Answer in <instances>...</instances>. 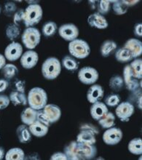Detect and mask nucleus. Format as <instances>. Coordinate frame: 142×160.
Here are the masks:
<instances>
[{
    "instance_id": "1",
    "label": "nucleus",
    "mask_w": 142,
    "mask_h": 160,
    "mask_svg": "<svg viewBox=\"0 0 142 160\" xmlns=\"http://www.w3.org/2000/svg\"><path fill=\"white\" fill-rule=\"evenodd\" d=\"M48 94L44 89L34 88L28 92L27 101L29 107L37 111L43 109L48 104Z\"/></svg>"
},
{
    "instance_id": "2",
    "label": "nucleus",
    "mask_w": 142,
    "mask_h": 160,
    "mask_svg": "<svg viewBox=\"0 0 142 160\" xmlns=\"http://www.w3.org/2000/svg\"><path fill=\"white\" fill-rule=\"evenodd\" d=\"M61 72V63L57 58L49 57L42 66V74L48 80L55 79Z\"/></svg>"
},
{
    "instance_id": "3",
    "label": "nucleus",
    "mask_w": 142,
    "mask_h": 160,
    "mask_svg": "<svg viewBox=\"0 0 142 160\" xmlns=\"http://www.w3.org/2000/svg\"><path fill=\"white\" fill-rule=\"evenodd\" d=\"M43 10L39 4H29L24 10L23 23L26 28L34 27L43 18Z\"/></svg>"
},
{
    "instance_id": "4",
    "label": "nucleus",
    "mask_w": 142,
    "mask_h": 160,
    "mask_svg": "<svg viewBox=\"0 0 142 160\" xmlns=\"http://www.w3.org/2000/svg\"><path fill=\"white\" fill-rule=\"evenodd\" d=\"M68 49L70 55L76 59L86 58L90 53L89 44L82 39H76L70 42Z\"/></svg>"
},
{
    "instance_id": "5",
    "label": "nucleus",
    "mask_w": 142,
    "mask_h": 160,
    "mask_svg": "<svg viewBox=\"0 0 142 160\" xmlns=\"http://www.w3.org/2000/svg\"><path fill=\"white\" fill-rule=\"evenodd\" d=\"M41 40L40 32L37 28H26L21 36L23 45L28 50H33L38 45Z\"/></svg>"
},
{
    "instance_id": "6",
    "label": "nucleus",
    "mask_w": 142,
    "mask_h": 160,
    "mask_svg": "<svg viewBox=\"0 0 142 160\" xmlns=\"http://www.w3.org/2000/svg\"><path fill=\"white\" fill-rule=\"evenodd\" d=\"M99 78V74L95 68L90 66H85L80 68L78 72L79 82L87 85L94 84Z\"/></svg>"
},
{
    "instance_id": "7",
    "label": "nucleus",
    "mask_w": 142,
    "mask_h": 160,
    "mask_svg": "<svg viewBox=\"0 0 142 160\" xmlns=\"http://www.w3.org/2000/svg\"><path fill=\"white\" fill-rule=\"evenodd\" d=\"M123 132L121 129L112 127L106 130L103 134V141L106 145L114 146L118 144L122 141Z\"/></svg>"
},
{
    "instance_id": "8",
    "label": "nucleus",
    "mask_w": 142,
    "mask_h": 160,
    "mask_svg": "<svg viewBox=\"0 0 142 160\" xmlns=\"http://www.w3.org/2000/svg\"><path fill=\"white\" fill-rule=\"evenodd\" d=\"M135 112V107L130 102L125 101L119 103L115 109L117 117L120 119V121L126 122L129 121L130 117Z\"/></svg>"
},
{
    "instance_id": "9",
    "label": "nucleus",
    "mask_w": 142,
    "mask_h": 160,
    "mask_svg": "<svg viewBox=\"0 0 142 160\" xmlns=\"http://www.w3.org/2000/svg\"><path fill=\"white\" fill-rule=\"evenodd\" d=\"M58 34L64 40L70 42L77 39L79 36V29L74 24L66 23L60 26Z\"/></svg>"
},
{
    "instance_id": "10",
    "label": "nucleus",
    "mask_w": 142,
    "mask_h": 160,
    "mask_svg": "<svg viewBox=\"0 0 142 160\" xmlns=\"http://www.w3.org/2000/svg\"><path fill=\"white\" fill-rule=\"evenodd\" d=\"M77 151L79 160L93 159L97 155V148L95 145H88L77 142Z\"/></svg>"
},
{
    "instance_id": "11",
    "label": "nucleus",
    "mask_w": 142,
    "mask_h": 160,
    "mask_svg": "<svg viewBox=\"0 0 142 160\" xmlns=\"http://www.w3.org/2000/svg\"><path fill=\"white\" fill-rule=\"evenodd\" d=\"M23 55V47L18 42H12L4 50V57L10 61H15Z\"/></svg>"
},
{
    "instance_id": "12",
    "label": "nucleus",
    "mask_w": 142,
    "mask_h": 160,
    "mask_svg": "<svg viewBox=\"0 0 142 160\" xmlns=\"http://www.w3.org/2000/svg\"><path fill=\"white\" fill-rule=\"evenodd\" d=\"M20 59L22 67L25 69H31L38 63L39 55L33 50H28L23 53Z\"/></svg>"
},
{
    "instance_id": "13",
    "label": "nucleus",
    "mask_w": 142,
    "mask_h": 160,
    "mask_svg": "<svg viewBox=\"0 0 142 160\" xmlns=\"http://www.w3.org/2000/svg\"><path fill=\"white\" fill-rule=\"evenodd\" d=\"M88 23L90 27L97 29H106L109 26L106 18L97 12L93 13L88 17Z\"/></svg>"
},
{
    "instance_id": "14",
    "label": "nucleus",
    "mask_w": 142,
    "mask_h": 160,
    "mask_svg": "<svg viewBox=\"0 0 142 160\" xmlns=\"http://www.w3.org/2000/svg\"><path fill=\"white\" fill-rule=\"evenodd\" d=\"M43 112L48 117L50 124L57 122L61 117V110L58 106L55 104H47L43 108Z\"/></svg>"
},
{
    "instance_id": "15",
    "label": "nucleus",
    "mask_w": 142,
    "mask_h": 160,
    "mask_svg": "<svg viewBox=\"0 0 142 160\" xmlns=\"http://www.w3.org/2000/svg\"><path fill=\"white\" fill-rule=\"evenodd\" d=\"M104 95V90L100 84H92L88 89L87 92V99L90 103H95L101 101Z\"/></svg>"
},
{
    "instance_id": "16",
    "label": "nucleus",
    "mask_w": 142,
    "mask_h": 160,
    "mask_svg": "<svg viewBox=\"0 0 142 160\" xmlns=\"http://www.w3.org/2000/svg\"><path fill=\"white\" fill-rule=\"evenodd\" d=\"M123 48L131 52L134 59L138 58L142 54V42L139 39L131 38L127 40Z\"/></svg>"
},
{
    "instance_id": "17",
    "label": "nucleus",
    "mask_w": 142,
    "mask_h": 160,
    "mask_svg": "<svg viewBox=\"0 0 142 160\" xmlns=\"http://www.w3.org/2000/svg\"><path fill=\"white\" fill-rule=\"evenodd\" d=\"M90 116L94 119L99 121L109 112L107 106L101 101L93 103L90 107Z\"/></svg>"
},
{
    "instance_id": "18",
    "label": "nucleus",
    "mask_w": 142,
    "mask_h": 160,
    "mask_svg": "<svg viewBox=\"0 0 142 160\" xmlns=\"http://www.w3.org/2000/svg\"><path fill=\"white\" fill-rule=\"evenodd\" d=\"M28 128H29L32 135L37 138L45 136L48 134L49 130V127L45 125V124L42 123L37 119L34 122H33L32 124H30L28 126Z\"/></svg>"
},
{
    "instance_id": "19",
    "label": "nucleus",
    "mask_w": 142,
    "mask_h": 160,
    "mask_svg": "<svg viewBox=\"0 0 142 160\" xmlns=\"http://www.w3.org/2000/svg\"><path fill=\"white\" fill-rule=\"evenodd\" d=\"M37 111L32 108H26L21 114V119L23 124L29 126L37 120Z\"/></svg>"
},
{
    "instance_id": "20",
    "label": "nucleus",
    "mask_w": 142,
    "mask_h": 160,
    "mask_svg": "<svg viewBox=\"0 0 142 160\" xmlns=\"http://www.w3.org/2000/svg\"><path fill=\"white\" fill-rule=\"evenodd\" d=\"M16 135L21 143H28L32 140V133L30 132L29 128L24 124L18 127Z\"/></svg>"
},
{
    "instance_id": "21",
    "label": "nucleus",
    "mask_w": 142,
    "mask_h": 160,
    "mask_svg": "<svg viewBox=\"0 0 142 160\" xmlns=\"http://www.w3.org/2000/svg\"><path fill=\"white\" fill-rule=\"evenodd\" d=\"M77 142L88 145H94L96 143L95 135L91 132L86 130H80V132L77 137Z\"/></svg>"
},
{
    "instance_id": "22",
    "label": "nucleus",
    "mask_w": 142,
    "mask_h": 160,
    "mask_svg": "<svg viewBox=\"0 0 142 160\" xmlns=\"http://www.w3.org/2000/svg\"><path fill=\"white\" fill-rule=\"evenodd\" d=\"M117 44L112 40H106L104 42L100 48V52L104 58H108L117 50Z\"/></svg>"
},
{
    "instance_id": "23",
    "label": "nucleus",
    "mask_w": 142,
    "mask_h": 160,
    "mask_svg": "<svg viewBox=\"0 0 142 160\" xmlns=\"http://www.w3.org/2000/svg\"><path fill=\"white\" fill-rule=\"evenodd\" d=\"M10 100L13 104L17 106H26L28 104L27 97L24 92H20L18 91H13L10 94Z\"/></svg>"
},
{
    "instance_id": "24",
    "label": "nucleus",
    "mask_w": 142,
    "mask_h": 160,
    "mask_svg": "<svg viewBox=\"0 0 142 160\" xmlns=\"http://www.w3.org/2000/svg\"><path fill=\"white\" fill-rule=\"evenodd\" d=\"M115 59L119 63H125L130 62L134 59L131 52L125 48L118 49L115 52Z\"/></svg>"
},
{
    "instance_id": "25",
    "label": "nucleus",
    "mask_w": 142,
    "mask_h": 160,
    "mask_svg": "<svg viewBox=\"0 0 142 160\" xmlns=\"http://www.w3.org/2000/svg\"><path fill=\"white\" fill-rule=\"evenodd\" d=\"M77 141H72L69 143H68L64 147L63 152L67 157L68 160H79L77 156Z\"/></svg>"
},
{
    "instance_id": "26",
    "label": "nucleus",
    "mask_w": 142,
    "mask_h": 160,
    "mask_svg": "<svg viewBox=\"0 0 142 160\" xmlns=\"http://www.w3.org/2000/svg\"><path fill=\"white\" fill-rule=\"evenodd\" d=\"M4 158L6 160H23L26 158V155L21 148H13L8 151Z\"/></svg>"
},
{
    "instance_id": "27",
    "label": "nucleus",
    "mask_w": 142,
    "mask_h": 160,
    "mask_svg": "<svg viewBox=\"0 0 142 160\" xmlns=\"http://www.w3.org/2000/svg\"><path fill=\"white\" fill-rule=\"evenodd\" d=\"M61 65L66 68V70L70 72H74L79 68V62L76 58L70 55H66L62 59Z\"/></svg>"
},
{
    "instance_id": "28",
    "label": "nucleus",
    "mask_w": 142,
    "mask_h": 160,
    "mask_svg": "<svg viewBox=\"0 0 142 160\" xmlns=\"http://www.w3.org/2000/svg\"><path fill=\"white\" fill-rule=\"evenodd\" d=\"M98 122L102 128L109 129L115 125V116L112 112H108L107 114L104 115Z\"/></svg>"
},
{
    "instance_id": "29",
    "label": "nucleus",
    "mask_w": 142,
    "mask_h": 160,
    "mask_svg": "<svg viewBox=\"0 0 142 160\" xmlns=\"http://www.w3.org/2000/svg\"><path fill=\"white\" fill-rule=\"evenodd\" d=\"M128 151L133 154L141 155L142 154V140L141 138H136L129 142L128 146Z\"/></svg>"
},
{
    "instance_id": "30",
    "label": "nucleus",
    "mask_w": 142,
    "mask_h": 160,
    "mask_svg": "<svg viewBox=\"0 0 142 160\" xmlns=\"http://www.w3.org/2000/svg\"><path fill=\"white\" fill-rule=\"evenodd\" d=\"M21 34V28L18 26L15 25L14 23H10L7 26L5 29V34L9 40L14 42L19 37Z\"/></svg>"
},
{
    "instance_id": "31",
    "label": "nucleus",
    "mask_w": 142,
    "mask_h": 160,
    "mask_svg": "<svg viewBox=\"0 0 142 160\" xmlns=\"http://www.w3.org/2000/svg\"><path fill=\"white\" fill-rule=\"evenodd\" d=\"M133 76L137 79H141L142 78V60L141 58H135L130 64Z\"/></svg>"
},
{
    "instance_id": "32",
    "label": "nucleus",
    "mask_w": 142,
    "mask_h": 160,
    "mask_svg": "<svg viewBox=\"0 0 142 160\" xmlns=\"http://www.w3.org/2000/svg\"><path fill=\"white\" fill-rule=\"evenodd\" d=\"M109 88L112 89L114 92H119L123 88L124 85V80L123 78L119 75H114L112 78L109 79Z\"/></svg>"
},
{
    "instance_id": "33",
    "label": "nucleus",
    "mask_w": 142,
    "mask_h": 160,
    "mask_svg": "<svg viewBox=\"0 0 142 160\" xmlns=\"http://www.w3.org/2000/svg\"><path fill=\"white\" fill-rule=\"evenodd\" d=\"M2 72L4 78L6 79H11L16 76V74L18 73V69L14 64L8 63L4 66Z\"/></svg>"
},
{
    "instance_id": "34",
    "label": "nucleus",
    "mask_w": 142,
    "mask_h": 160,
    "mask_svg": "<svg viewBox=\"0 0 142 160\" xmlns=\"http://www.w3.org/2000/svg\"><path fill=\"white\" fill-rule=\"evenodd\" d=\"M58 30L56 23L53 21H48L43 26V34L46 37H50L54 35Z\"/></svg>"
},
{
    "instance_id": "35",
    "label": "nucleus",
    "mask_w": 142,
    "mask_h": 160,
    "mask_svg": "<svg viewBox=\"0 0 142 160\" xmlns=\"http://www.w3.org/2000/svg\"><path fill=\"white\" fill-rule=\"evenodd\" d=\"M110 3H113L112 10L117 15L125 14L128 12V8L123 3L122 1H109Z\"/></svg>"
},
{
    "instance_id": "36",
    "label": "nucleus",
    "mask_w": 142,
    "mask_h": 160,
    "mask_svg": "<svg viewBox=\"0 0 142 160\" xmlns=\"http://www.w3.org/2000/svg\"><path fill=\"white\" fill-rule=\"evenodd\" d=\"M98 4L96 5L97 12L102 15L107 14L109 12L111 8V3L109 1H106V0H101V1L97 2Z\"/></svg>"
},
{
    "instance_id": "37",
    "label": "nucleus",
    "mask_w": 142,
    "mask_h": 160,
    "mask_svg": "<svg viewBox=\"0 0 142 160\" xmlns=\"http://www.w3.org/2000/svg\"><path fill=\"white\" fill-rule=\"evenodd\" d=\"M120 96L117 93H112L107 95L105 98V103L106 106H110V107H114L117 106L120 103Z\"/></svg>"
},
{
    "instance_id": "38",
    "label": "nucleus",
    "mask_w": 142,
    "mask_h": 160,
    "mask_svg": "<svg viewBox=\"0 0 142 160\" xmlns=\"http://www.w3.org/2000/svg\"><path fill=\"white\" fill-rule=\"evenodd\" d=\"M134 79L136 78H134V76H133V72L130 65L129 64L126 65L123 69V80L125 85L133 81Z\"/></svg>"
},
{
    "instance_id": "39",
    "label": "nucleus",
    "mask_w": 142,
    "mask_h": 160,
    "mask_svg": "<svg viewBox=\"0 0 142 160\" xmlns=\"http://www.w3.org/2000/svg\"><path fill=\"white\" fill-rule=\"evenodd\" d=\"M17 11V6L14 2H8L4 4V14L8 15V16H11V15H13V13L15 14V12Z\"/></svg>"
},
{
    "instance_id": "40",
    "label": "nucleus",
    "mask_w": 142,
    "mask_h": 160,
    "mask_svg": "<svg viewBox=\"0 0 142 160\" xmlns=\"http://www.w3.org/2000/svg\"><path fill=\"white\" fill-rule=\"evenodd\" d=\"M24 19V10L23 9H19L18 10H17L15 12V14L13 15V23L15 25L18 26L20 23L23 22Z\"/></svg>"
},
{
    "instance_id": "41",
    "label": "nucleus",
    "mask_w": 142,
    "mask_h": 160,
    "mask_svg": "<svg viewBox=\"0 0 142 160\" xmlns=\"http://www.w3.org/2000/svg\"><path fill=\"white\" fill-rule=\"evenodd\" d=\"M79 130H86V131H89V132H91L92 133H94V135H98L99 133V130L98 129L97 127H95V125L92 124H84L83 125L80 126L79 128Z\"/></svg>"
},
{
    "instance_id": "42",
    "label": "nucleus",
    "mask_w": 142,
    "mask_h": 160,
    "mask_svg": "<svg viewBox=\"0 0 142 160\" xmlns=\"http://www.w3.org/2000/svg\"><path fill=\"white\" fill-rule=\"evenodd\" d=\"M141 84H139V79H134L133 81H131L129 83L125 84V88L127 89L128 90H129L130 92H134V91H136L137 90H139V87H140Z\"/></svg>"
},
{
    "instance_id": "43",
    "label": "nucleus",
    "mask_w": 142,
    "mask_h": 160,
    "mask_svg": "<svg viewBox=\"0 0 142 160\" xmlns=\"http://www.w3.org/2000/svg\"><path fill=\"white\" fill-rule=\"evenodd\" d=\"M37 119L38 121L41 122L42 123L45 124V125H47L48 127L50 126V122H49V120L48 119V117H46V115L45 113H44L43 110H39L37 111Z\"/></svg>"
},
{
    "instance_id": "44",
    "label": "nucleus",
    "mask_w": 142,
    "mask_h": 160,
    "mask_svg": "<svg viewBox=\"0 0 142 160\" xmlns=\"http://www.w3.org/2000/svg\"><path fill=\"white\" fill-rule=\"evenodd\" d=\"M10 98L5 95H0V110L4 109L10 105Z\"/></svg>"
},
{
    "instance_id": "45",
    "label": "nucleus",
    "mask_w": 142,
    "mask_h": 160,
    "mask_svg": "<svg viewBox=\"0 0 142 160\" xmlns=\"http://www.w3.org/2000/svg\"><path fill=\"white\" fill-rule=\"evenodd\" d=\"M14 88L15 89V91L25 93V90H26L25 82L22 81V80H20V79H17L16 81L14 82Z\"/></svg>"
},
{
    "instance_id": "46",
    "label": "nucleus",
    "mask_w": 142,
    "mask_h": 160,
    "mask_svg": "<svg viewBox=\"0 0 142 160\" xmlns=\"http://www.w3.org/2000/svg\"><path fill=\"white\" fill-rule=\"evenodd\" d=\"M51 160H68L67 157L64 152H56L53 154L50 157Z\"/></svg>"
},
{
    "instance_id": "47",
    "label": "nucleus",
    "mask_w": 142,
    "mask_h": 160,
    "mask_svg": "<svg viewBox=\"0 0 142 160\" xmlns=\"http://www.w3.org/2000/svg\"><path fill=\"white\" fill-rule=\"evenodd\" d=\"M134 34L136 37H142V24L140 23H136L134 26Z\"/></svg>"
},
{
    "instance_id": "48",
    "label": "nucleus",
    "mask_w": 142,
    "mask_h": 160,
    "mask_svg": "<svg viewBox=\"0 0 142 160\" xmlns=\"http://www.w3.org/2000/svg\"><path fill=\"white\" fill-rule=\"evenodd\" d=\"M9 87V82L6 79H0V93L4 92Z\"/></svg>"
},
{
    "instance_id": "49",
    "label": "nucleus",
    "mask_w": 142,
    "mask_h": 160,
    "mask_svg": "<svg viewBox=\"0 0 142 160\" xmlns=\"http://www.w3.org/2000/svg\"><path fill=\"white\" fill-rule=\"evenodd\" d=\"M122 2H123V3L125 4V5L128 8H130V7H133V6L136 5L137 3H139V0H135V1L134 0H128V1H125V0H123V1H122Z\"/></svg>"
},
{
    "instance_id": "50",
    "label": "nucleus",
    "mask_w": 142,
    "mask_h": 160,
    "mask_svg": "<svg viewBox=\"0 0 142 160\" xmlns=\"http://www.w3.org/2000/svg\"><path fill=\"white\" fill-rule=\"evenodd\" d=\"M6 65V58L4 55L0 54V70H2L4 66Z\"/></svg>"
},
{
    "instance_id": "51",
    "label": "nucleus",
    "mask_w": 142,
    "mask_h": 160,
    "mask_svg": "<svg viewBox=\"0 0 142 160\" xmlns=\"http://www.w3.org/2000/svg\"><path fill=\"white\" fill-rule=\"evenodd\" d=\"M4 157H5V151H4V148L2 146H0V160H2Z\"/></svg>"
},
{
    "instance_id": "52",
    "label": "nucleus",
    "mask_w": 142,
    "mask_h": 160,
    "mask_svg": "<svg viewBox=\"0 0 142 160\" xmlns=\"http://www.w3.org/2000/svg\"><path fill=\"white\" fill-rule=\"evenodd\" d=\"M27 3H28L29 4H38L39 2H33V1H26Z\"/></svg>"
},
{
    "instance_id": "53",
    "label": "nucleus",
    "mask_w": 142,
    "mask_h": 160,
    "mask_svg": "<svg viewBox=\"0 0 142 160\" xmlns=\"http://www.w3.org/2000/svg\"><path fill=\"white\" fill-rule=\"evenodd\" d=\"M1 11H2V9H1V6H0V14H1Z\"/></svg>"
}]
</instances>
